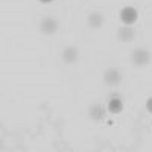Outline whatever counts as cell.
<instances>
[{
	"instance_id": "obj_1",
	"label": "cell",
	"mask_w": 152,
	"mask_h": 152,
	"mask_svg": "<svg viewBox=\"0 0 152 152\" xmlns=\"http://www.w3.org/2000/svg\"><path fill=\"white\" fill-rule=\"evenodd\" d=\"M131 61L135 66L143 67L147 66L151 61V53L145 48H136L131 54Z\"/></svg>"
},
{
	"instance_id": "obj_2",
	"label": "cell",
	"mask_w": 152,
	"mask_h": 152,
	"mask_svg": "<svg viewBox=\"0 0 152 152\" xmlns=\"http://www.w3.org/2000/svg\"><path fill=\"white\" fill-rule=\"evenodd\" d=\"M123 78L121 72L116 68H110L104 72V81L106 85L110 87L117 86Z\"/></svg>"
},
{
	"instance_id": "obj_3",
	"label": "cell",
	"mask_w": 152,
	"mask_h": 152,
	"mask_svg": "<svg viewBox=\"0 0 152 152\" xmlns=\"http://www.w3.org/2000/svg\"><path fill=\"white\" fill-rule=\"evenodd\" d=\"M59 24L55 19L50 17H46L40 21V29L42 33L47 35H52L58 31Z\"/></svg>"
},
{
	"instance_id": "obj_4",
	"label": "cell",
	"mask_w": 152,
	"mask_h": 152,
	"mask_svg": "<svg viewBox=\"0 0 152 152\" xmlns=\"http://www.w3.org/2000/svg\"><path fill=\"white\" fill-rule=\"evenodd\" d=\"M88 116L94 121H101L107 116V110L102 104H94L88 110Z\"/></svg>"
},
{
	"instance_id": "obj_5",
	"label": "cell",
	"mask_w": 152,
	"mask_h": 152,
	"mask_svg": "<svg viewBox=\"0 0 152 152\" xmlns=\"http://www.w3.org/2000/svg\"><path fill=\"white\" fill-rule=\"evenodd\" d=\"M120 18L126 24H132L138 18V12L132 6H126L120 12Z\"/></svg>"
},
{
	"instance_id": "obj_6",
	"label": "cell",
	"mask_w": 152,
	"mask_h": 152,
	"mask_svg": "<svg viewBox=\"0 0 152 152\" xmlns=\"http://www.w3.org/2000/svg\"><path fill=\"white\" fill-rule=\"evenodd\" d=\"M62 59L66 64L75 63L78 59V51L73 46H69L63 50L62 53Z\"/></svg>"
},
{
	"instance_id": "obj_7",
	"label": "cell",
	"mask_w": 152,
	"mask_h": 152,
	"mask_svg": "<svg viewBox=\"0 0 152 152\" xmlns=\"http://www.w3.org/2000/svg\"><path fill=\"white\" fill-rule=\"evenodd\" d=\"M135 37V31L132 28L128 26L121 27L118 29L117 38L123 43H129L132 41Z\"/></svg>"
},
{
	"instance_id": "obj_8",
	"label": "cell",
	"mask_w": 152,
	"mask_h": 152,
	"mask_svg": "<svg viewBox=\"0 0 152 152\" xmlns=\"http://www.w3.org/2000/svg\"><path fill=\"white\" fill-rule=\"evenodd\" d=\"M104 23V18L99 12H92L88 18V24L93 29H97L102 26Z\"/></svg>"
},
{
	"instance_id": "obj_9",
	"label": "cell",
	"mask_w": 152,
	"mask_h": 152,
	"mask_svg": "<svg viewBox=\"0 0 152 152\" xmlns=\"http://www.w3.org/2000/svg\"><path fill=\"white\" fill-rule=\"evenodd\" d=\"M108 110L113 114L121 113L123 110V104L121 99L116 97L111 98L108 103Z\"/></svg>"
},
{
	"instance_id": "obj_10",
	"label": "cell",
	"mask_w": 152,
	"mask_h": 152,
	"mask_svg": "<svg viewBox=\"0 0 152 152\" xmlns=\"http://www.w3.org/2000/svg\"><path fill=\"white\" fill-rule=\"evenodd\" d=\"M146 109L150 113L152 114V97L148 99L147 102H146Z\"/></svg>"
},
{
	"instance_id": "obj_11",
	"label": "cell",
	"mask_w": 152,
	"mask_h": 152,
	"mask_svg": "<svg viewBox=\"0 0 152 152\" xmlns=\"http://www.w3.org/2000/svg\"><path fill=\"white\" fill-rule=\"evenodd\" d=\"M40 1H41L42 2H45V3H47V2H51L52 0H40Z\"/></svg>"
}]
</instances>
